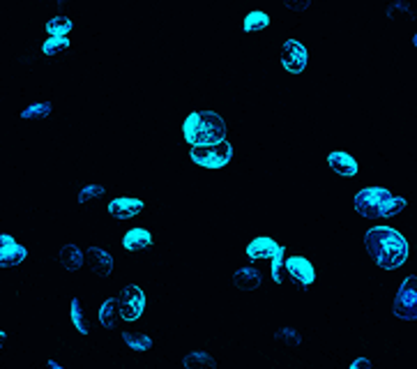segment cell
<instances>
[{
  "instance_id": "8",
  "label": "cell",
  "mask_w": 417,
  "mask_h": 369,
  "mask_svg": "<svg viewBox=\"0 0 417 369\" xmlns=\"http://www.w3.org/2000/svg\"><path fill=\"white\" fill-rule=\"evenodd\" d=\"M282 67L289 74H302L309 67V49L300 40H289L282 44Z\"/></svg>"
},
{
  "instance_id": "1",
  "label": "cell",
  "mask_w": 417,
  "mask_h": 369,
  "mask_svg": "<svg viewBox=\"0 0 417 369\" xmlns=\"http://www.w3.org/2000/svg\"><path fill=\"white\" fill-rule=\"evenodd\" d=\"M364 250L380 270L404 268L411 257V245L392 226H371L364 233Z\"/></svg>"
},
{
  "instance_id": "10",
  "label": "cell",
  "mask_w": 417,
  "mask_h": 369,
  "mask_svg": "<svg viewBox=\"0 0 417 369\" xmlns=\"http://www.w3.org/2000/svg\"><path fill=\"white\" fill-rule=\"evenodd\" d=\"M85 259H88V268L102 279H109L116 270V257L109 247H99V245H90L85 247Z\"/></svg>"
},
{
  "instance_id": "6",
  "label": "cell",
  "mask_w": 417,
  "mask_h": 369,
  "mask_svg": "<svg viewBox=\"0 0 417 369\" xmlns=\"http://www.w3.org/2000/svg\"><path fill=\"white\" fill-rule=\"evenodd\" d=\"M392 314L399 321H417V275L406 277L392 303Z\"/></svg>"
},
{
  "instance_id": "25",
  "label": "cell",
  "mask_w": 417,
  "mask_h": 369,
  "mask_svg": "<svg viewBox=\"0 0 417 369\" xmlns=\"http://www.w3.org/2000/svg\"><path fill=\"white\" fill-rule=\"evenodd\" d=\"M51 113H54V104L51 102H35L21 111V118L23 120H47V118H51Z\"/></svg>"
},
{
  "instance_id": "29",
  "label": "cell",
  "mask_w": 417,
  "mask_h": 369,
  "mask_svg": "<svg viewBox=\"0 0 417 369\" xmlns=\"http://www.w3.org/2000/svg\"><path fill=\"white\" fill-rule=\"evenodd\" d=\"M284 5H286V10L300 14V12H305L307 7L311 5V0H284Z\"/></svg>"
},
{
  "instance_id": "26",
  "label": "cell",
  "mask_w": 417,
  "mask_h": 369,
  "mask_svg": "<svg viewBox=\"0 0 417 369\" xmlns=\"http://www.w3.org/2000/svg\"><path fill=\"white\" fill-rule=\"evenodd\" d=\"M267 25H270V16L265 12H249L245 16L242 28H245V33H258V30H265Z\"/></svg>"
},
{
  "instance_id": "24",
  "label": "cell",
  "mask_w": 417,
  "mask_h": 369,
  "mask_svg": "<svg viewBox=\"0 0 417 369\" xmlns=\"http://www.w3.org/2000/svg\"><path fill=\"white\" fill-rule=\"evenodd\" d=\"M69 49H72V40L69 37H49L44 44H42V54L49 56V58L65 56Z\"/></svg>"
},
{
  "instance_id": "17",
  "label": "cell",
  "mask_w": 417,
  "mask_h": 369,
  "mask_svg": "<svg viewBox=\"0 0 417 369\" xmlns=\"http://www.w3.org/2000/svg\"><path fill=\"white\" fill-rule=\"evenodd\" d=\"M182 367L185 369H219L217 358L205 348H196L189 351V353L182 358Z\"/></svg>"
},
{
  "instance_id": "2",
  "label": "cell",
  "mask_w": 417,
  "mask_h": 369,
  "mask_svg": "<svg viewBox=\"0 0 417 369\" xmlns=\"http://www.w3.org/2000/svg\"><path fill=\"white\" fill-rule=\"evenodd\" d=\"M229 120L222 113L212 109H201L189 113L185 125H182V134L192 146H207V144H224L229 139Z\"/></svg>"
},
{
  "instance_id": "4",
  "label": "cell",
  "mask_w": 417,
  "mask_h": 369,
  "mask_svg": "<svg viewBox=\"0 0 417 369\" xmlns=\"http://www.w3.org/2000/svg\"><path fill=\"white\" fill-rule=\"evenodd\" d=\"M233 146L229 141L224 144H207V146H194L192 151H189V157H192V162L196 166H203L207 171H217V169H224V166H229V162L233 160Z\"/></svg>"
},
{
  "instance_id": "5",
  "label": "cell",
  "mask_w": 417,
  "mask_h": 369,
  "mask_svg": "<svg viewBox=\"0 0 417 369\" xmlns=\"http://www.w3.org/2000/svg\"><path fill=\"white\" fill-rule=\"evenodd\" d=\"M118 307H120V314H123V319L134 323V321H141L143 314H145V307H147V293L143 286L138 284H129L125 286L123 291L116 295Z\"/></svg>"
},
{
  "instance_id": "31",
  "label": "cell",
  "mask_w": 417,
  "mask_h": 369,
  "mask_svg": "<svg viewBox=\"0 0 417 369\" xmlns=\"http://www.w3.org/2000/svg\"><path fill=\"white\" fill-rule=\"evenodd\" d=\"M411 44L417 49V33H413V35H411Z\"/></svg>"
},
{
  "instance_id": "13",
  "label": "cell",
  "mask_w": 417,
  "mask_h": 369,
  "mask_svg": "<svg viewBox=\"0 0 417 369\" xmlns=\"http://www.w3.org/2000/svg\"><path fill=\"white\" fill-rule=\"evenodd\" d=\"M267 275L260 268H256L254 263H249L245 268H238L231 277V286L240 288V291H258L265 284Z\"/></svg>"
},
{
  "instance_id": "22",
  "label": "cell",
  "mask_w": 417,
  "mask_h": 369,
  "mask_svg": "<svg viewBox=\"0 0 417 369\" xmlns=\"http://www.w3.org/2000/svg\"><path fill=\"white\" fill-rule=\"evenodd\" d=\"M404 19V21H415L417 19V10L408 3V0H392L385 7V19Z\"/></svg>"
},
{
  "instance_id": "3",
  "label": "cell",
  "mask_w": 417,
  "mask_h": 369,
  "mask_svg": "<svg viewBox=\"0 0 417 369\" xmlns=\"http://www.w3.org/2000/svg\"><path fill=\"white\" fill-rule=\"evenodd\" d=\"M358 215L369 219H392L408 208V199L392 194L387 187H367L360 189L353 199Z\"/></svg>"
},
{
  "instance_id": "30",
  "label": "cell",
  "mask_w": 417,
  "mask_h": 369,
  "mask_svg": "<svg viewBox=\"0 0 417 369\" xmlns=\"http://www.w3.org/2000/svg\"><path fill=\"white\" fill-rule=\"evenodd\" d=\"M47 369H65V365L60 363V360H49V363H47Z\"/></svg>"
},
{
  "instance_id": "16",
  "label": "cell",
  "mask_w": 417,
  "mask_h": 369,
  "mask_svg": "<svg viewBox=\"0 0 417 369\" xmlns=\"http://www.w3.org/2000/svg\"><path fill=\"white\" fill-rule=\"evenodd\" d=\"M327 169L342 175V178H353V175H358L360 166L355 162V157L346 151H332L327 155Z\"/></svg>"
},
{
  "instance_id": "12",
  "label": "cell",
  "mask_w": 417,
  "mask_h": 369,
  "mask_svg": "<svg viewBox=\"0 0 417 369\" xmlns=\"http://www.w3.org/2000/svg\"><path fill=\"white\" fill-rule=\"evenodd\" d=\"M25 259H28V250H25L14 235H7V233L0 235V266L5 270H10V268L21 266Z\"/></svg>"
},
{
  "instance_id": "15",
  "label": "cell",
  "mask_w": 417,
  "mask_h": 369,
  "mask_svg": "<svg viewBox=\"0 0 417 369\" xmlns=\"http://www.w3.org/2000/svg\"><path fill=\"white\" fill-rule=\"evenodd\" d=\"M58 263H60V268L67 272H79L85 263H88V259H85L83 247H79V245H74V242H67L58 250Z\"/></svg>"
},
{
  "instance_id": "18",
  "label": "cell",
  "mask_w": 417,
  "mask_h": 369,
  "mask_svg": "<svg viewBox=\"0 0 417 369\" xmlns=\"http://www.w3.org/2000/svg\"><path fill=\"white\" fill-rule=\"evenodd\" d=\"M123 314H120V307L116 298H109V300H104L99 307V323L107 330H120V323H123Z\"/></svg>"
},
{
  "instance_id": "21",
  "label": "cell",
  "mask_w": 417,
  "mask_h": 369,
  "mask_svg": "<svg viewBox=\"0 0 417 369\" xmlns=\"http://www.w3.org/2000/svg\"><path fill=\"white\" fill-rule=\"evenodd\" d=\"M120 339H123V344H127L132 351H138V353H147V351L157 348V341L147 335H141V332L123 330L120 332Z\"/></svg>"
},
{
  "instance_id": "20",
  "label": "cell",
  "mask_w": 417,
  "mask_h": 369,
  "mask_svg": "<svg viewBox=\"0 0 417 369\" xmlns=\"http://www.w3.org/2000/svg\"><path fill=\"white\" fill-rule=\"evenodd\" d=\"M69 319H72V326L81 332V335H90L95 323L88 319V314H85V305L81 298H74L72 300V312H69Z\"/></svg>"
},
{
  "instance_id": "19",
  "label": "cell",
  "mask_w": 417,
  "mask_h": 369,
  "mask_svg": "<svg viewBox=\"0 0 417 369\" xmlns=\"http://www.w3.org/2000/svg\"><path fill=\"white\" fill-rule=\"evenodd\" d=\"M76 197H79V204L85 208V206L97 204V201H107L109 199V192H107V187H102V184L79 182V184H76Z\"/></svg>"
},
{
  "instance_id": "28",
  "label": "cell",
  "mask_w": 417,
  "mask_h": 369,
  "mask_svg": "<svg viewBox=\"0 0 417 369\" xmlns=\"http://www.w3.org/2000/svg\"><path fill=\"white\" fill-rule=\"evenodd\" d=\"M349 369H376V363H373L371 356H360L353 360Z\"/></svg>"
},
{
  "instance_id": "11",
  "label": "cell",
  "mask_w": 417,
  "mask_h": 369,
  "mask_svg": "<svg viewBox=\"0 0 417 369\" xmlns=\"http://www.w3.org/2000/svg\"><path fill=\"white\" fill-rule=\"evenodd\" d=\"M145 210V201L136 199V197H118L109 201V215L116 219V222H129V219H136Z\"/></svg>"
},
{
  "instance_id": "7",
  "label": "cell",
  "mask_w": 417,
  "mask_h": 369,
  "mask_svg": "<svg viewBox=\"0 0 417 369\" xmlns=\"http://www.w3.org/2000/svg\"><path fill=\"white\" fill-rule=\"evenodd\" d=\"M286 277H289L298 288H309L311 284H316L318 272H316V266L307 257L293 254V257L286 259Z\"/></svg>"
},
{
  "instance_id": "27",
  "label": "cell",
  "mask_w": 417,
  "mask_h": 369,
  "mask_svg": "<svg viewBox=\"0 0 417 369\" xmlns=\"http://www.w3.org/2000/svg\"><path fill=\"white\" fill-rule=\"evenodd\" d=\"M274 339L277 341H282L284 346H289V348H300L302 346V337H300V332L295 330V328H279L274 332Z\"/></svg>"
},
{
  "instance_id": "23",
  "label": "cell",
  "mask_w": 417,
  "mask_h": 369,
  "mask_svg": "<svg viewBox=\"0 0 417 369\" xmlns=\"http://www.w3.org/2000/svg\"><path fill=\"white\" fill-rule=\"evenodd\" d=\"M72 28H74V23L65 14L54 16V19H49L47 25H44V30L51 35V37H67V35L72 33Z\"/></svg>"
},
{
  "instance_id": "14",
  "label": "cell",
  "mask_w": 417,
  "mask_h": 369,
  "mask_svg": "<svg viewBox=\"0 0 417 369\" xmlns=\"http://www.w3.org/2000/svg\"><path fill=\"white\" fill-rule=\"evenodd\" d=\"M155 233L150 228H143V226H136V228H129L123 238V247L129 254H147L155 247Z\"/></svg>"
},
{
  "instance_id": "9",
  "label": "cell",
  "mask_w": 417,
  "mask_h": 369,
  "mask_svg": "<svg viewBox=\"0 0 417 369\" xmlns=\"http://www.w3.org/2000/svg\"><path fill=\"white\" fill-rule=\"evenodd\" d=\"M284 247L270 235H260V238H254L245 250V259L249 263H272L277 259Z\"/></svg>"
}]
</instances>
